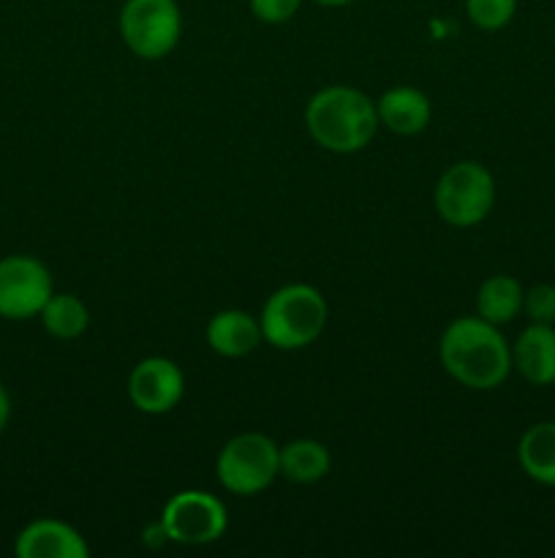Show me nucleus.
Segmentation results:
<instances>
[{"mask_svg": "<svg viewBox=\"0 0 555 558\" xmlns=\"http://www.w3.org/2000/svg\"><path fill=\"white\" fill-rule=\"evenodd\" d=\"M439 357L446 374L468 390H498L511 374V347L498 325L482 316H460L444 330Z\"/></svg>", "mask_w": 555, "mask_h": 558, "instance_id": "obj_1", "label": "nucleus"}, {"mask_svg": "<svg viewBox=\"0 0 555 558\" xmlns=\"http://www.w3.org/2000/svg\"><path fill=\"white\" fill-rule=\"evenodd\" d=\"M308 134L321 150L351 156L365 150L379 131L375 101L348 85H330L313 93L305 107Z\"/></svg>", "mask_w": 555, "mask_h": 558, "instance_id": "obj_2", "label": "nucleus"}, {"mask_svg": "<svg viewBox=\"0 0 555 558\" xmlns=\"http://www.w3.org/2000/svg\"><path fill=\"white\" fill-rule=\"evenodd\" d=\"M324 294L310 283H286L267 298L261 308L259 325L264 343L281 349V352H297L319 341L326 327Z\"/></svg>", "mask_w": 555, "mask_h": 558, "instance_id": "obj_3", "label": "nucleus"}, {"mask_svg": "<svg viewBox=\"0 0 555 558\" xmlns=\"http://www.w3.org/2000/svg\"><path fill=\"white\" fill-rule=\"evenodd\" d=\"M218 483L234 496H256L281 474V447L259 430H245L221 447L215 461Z\"/></svg>", "mask_w": 555, "mask_h": 558, "instance_id": "obj_4", "label": "nucleus"}, {"mask_svg": "<svg viewBox=\"0 0 555 558\" xmlns=\"http://www.w3.org/2000/svg\"><path fill=\"white\" fill-rule=\"evenodd\" d=\"M433 205L449 227H477L495 207V178L479 161L452 163L435 183Z\"/></svg>", "mask_w": 555, "mask_h": 558, "instance_id": "obj_5", "label": "nucleus"}, {"mask_svg": "<svg viewBox=\"0 0 555 558\" xmlns=\"http://www.w3.org/2000/svg\"><path fill=\"white\" fill-rule=\"evenodd\" d=\"M120 38L141 60H163L183 36L177 0H125L120 9Z\"/></svg>", "mask_w": 555, "mask_h": 558, "instance_id": "obj_6", "label": "nucleus"}, {"mask_svg": "<svg viewBox=\"0 0 555 558\" xmlns=\"http://www.w3.org/2000/svg\"><path fill=\"white\" fill-rule=\"evenodd\" d=\"M158 529L169 543L199 548L218 543L226 534L229 512L223 501L207 490H180L163 505Z\"/></svg>", "mask_w": 555, "mask_h": 558, "instance_id": "obj_7", "label": "nucleus"}, {"mask_svg": "<svg viewBox=\"0 0 555 558\" xmlns=\"http://www.w3.org/2000/svg\"><path fill=\"white\" fill-rule=\"evenodd\" d=\"M54 294V281L41 259L9 254L0 259V319H36Z\"/></svg>", "mask_w": 555, "mask_h": 558, "instance_id": "obj_8", "label": "nucleus"}, {"mask_svg": "<svg viewBox=\"0 0 555 558\" xmlns=\"http://www.w3.org/2000/svg\"><path fill=\"white\" fill-rule=\"evenodd\" d=\"M125 387L136 412L161 417L183 401L185 376L169 357H145L134 365Z\"/></svg>", "mask_w": 555, "mask_h": 558, "instance_id": "obj_9", "label": "nucleus"}, {"mask_svg": "<svg viewBox=\"0 0 555 558\" xmlns=\"http://www.w3.org/2000/svg\"><path fill=\"white\" fill-rule=\"evenodd\" d=\"M14 554L20 558H87L90 545L71 523L38 518L16 534Z\"/></svg>", "mask_w": 555, "mask_h": 558, "instance_id": "obj_10", "label": "nucleus"}, {"mask_svg": "<svg viewBox=\"0 0 555 558\" xmlns=\"http://www.w3.org/2000/svg\"><path fill=\"white\" fill-rule=\"evenodd\" d=\"M511 368L533 387L555 385V327L531 322L511 347Z\"/></svg>", "mask_w": 555, "mask_h": 558, "instance_id": "obj_11", "label": "nucleus"}, {"mask_svg": "<svg viewBox=\"0 0 555 558\" xmlns=\"http://www.w3.org/2000/svg\"><path fill=\"white\" fill-rule=\"evenodd\" d=\"M207 347L215 354L229 360L248 357L250 352L259 349V343H264L261 336V325L254 314L239 308H226L218 311L210 322H207Z\"/></svg>", "mask_w": 555, "mask_h": 558, "instance_id": "obj_12", "label": "nucleus"}, {"mask_svg": "<svg viewBox=\"0 0 555 558\" xmlns=\"http://www.w3.org/2000/svg\"><path fill=\"white\" fill-rule=\"evenodd\" d=\"M375 112H379V123L386 125L397 136L422 134L430 125V118H433L430 98L419 87L411 85L390 87L375 101Z\"/></svg>", "mask_w": 555, "mask_h": 558, "instance_id": "obj_13", "label": "nucleus"}, {"mask_svg": "<svg viewBox=\"0 0 555 558\" xmlns=\"http://www.w3.org/2000/svg\"><path fill=\"white\" fill-rule=\"evenodd\" d=\"M517 461H520L526 477H531L539 485H547V488H555V420L531 425L520 436Z\"/></svg>", "mask_w": 555, "mask_h": 558, "instance_id": "obj_14", "label": "nucleus"}, {"mask_svg": "<svg viewBox=\"0 0 555 558\" xmlns=\"http://www.w3.org/2000/svg\"><path fill=\"white\" fill-rule=\"evenodd\" d=\"M522 300L526 289L515 276H490L484 278L477 292V316H482L490 325H509L522 314Z\"/></svg>", "mask_w": 555, "mask_h": 558, "instance_id": "obj_15", "label": "nucleus"}, {"mask_svg": "<svg viewBox=\"0 0 555 558\" xmlns=\"http://www.w3.org/2000/svg\"><path fill=\"white\" fill-rule=\"evenodd\" d=\"M332 469L330 450L316 439H294L281 447V477L297 485H313Z\"/></svg>", "mask_w": 555, "mask_h": 558, "instance_id": "obj_16", "label": "nucleus"}, {"mask_svg": "<svg viewBox=\"0 0 555 558\" xmlns=\"http://www.w3.org/2000/svg\"><path fill=\"white\" fill-rule=\"evenodd\" d=\"M38 319H41L44 330L52 338L74 341V338L85 336L87 325H90V311H87V305L76 294L54 292L41 308Z\"/></svg>", "mask_w": 555, "mask_h": 558, "instance_id": "obj_17", "label": "nucleus"}, {"mask_svg": "<svg viewBox=\"0 0 555 558\" xmlns=\"http://www.w3.org/2000/svg\"><path fill=\"white\" fill-rule=\"evenodd\" d=\"M517 14V0H466V16L479 31L495 33Z\"/></svg>", "mask_w": 555, "mask_h": 558, "instance_id": "obj_18", "label": "nucleus"}, {"mask_svg": "<svg viewBox=\"0 0 555 558\" xmlns=\"http://www.w3.org/2000/svg\"><path fill=\"white\" fill-rule=\"evenodd\" d=\"M522 314H526L533 325H555V287L553 283H533L531 289H526Z\"/></svg>", "mask_w": 555, "mask_h": 558, "instance_id": "obj_19", "label": "nucleus"}, {"mask_svg": "<svg viewBox=\"0 0 555 558\" xmlns=\"http://www.w3.org/2000/svg\"><path fill=\"white\" fill-rule=\"evenodd\" d=\"M250 14L264 25H283L299 11L303 0H248Z\"/></svg>", "mask_w": 555, "mask_h": 558, "instance_id": "obj_20", "label": "nucleus"}, {"mask_svg": "<svg viewBox=\"0 0 555 558\" xmlns=\"http://www.w3.org/2000/svg\"><path fill=\"white\" fill-rule=\"evenodd\" d=\"M9 420H11V398H9V390L0 385V434L5 430Z\"/></svg>", "mask_w": 555, "mask_h": 558, "instance_id": "obj_21", "label": "nucleus"}, {"mask_svg": "<svg viewBox=\"0 0 555 558\" xmlns=\"http://www.w3.org/2000/svg\"><path fill=\"white\" fill-rule=\"evenodd\" d=\"M313 3L326 5V9H337V5H351V3H357V0H313Z\"/></svg>", "mask_w": 555, "mask_h": 558, "instance_id": "obj_22", "label": "nucleus"}]
</instances>
